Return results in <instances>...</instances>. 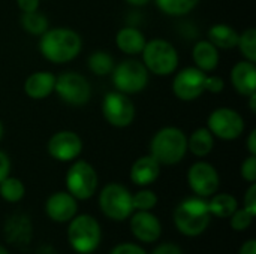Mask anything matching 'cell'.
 <instances>
[{
  "instance_id": "6da1fadb",
  "label": "cell",
  "mask_w": 256,
  "mask_h": 254,
  "mask_svg": "<svg viewBox=\"0 0 256 254\" xmlns=\"http://www.w3.org/2000/svg\"><path fill=\"white\" fill-rule=\"evenodd\" d=\"M40 36L42 37L39 40V51L48 61H52L56 64L68 63L81 52V36L72 28H48Z\"/></svg>"
},
{
  "instance_id": "7a4b0ae2",
  "label": "cell",
  "mask_w": 256,
  "mask_h": 254,
  "mask_svg": "<svg viewBox=\"0 0 256 254\" xmlns=\"http://www.w3.org/2000/svg\"><path fill=\"white\" fill-rule=\"evenodd\" d=\"M212 220L208 202L195 196L184 199L174 211V223L180 234L189 238L200 237L206 232Z\"/></svg>"
},
{
  "instance_id": "3957f363",
  "label": "cell",
  "mask_w": 256,
  "mask_h": 254,
  "mask_svg": "<svg viewBox=\"0 0 256 254\" xmlns=\"http://www.w3.org/2000/svg\"><path fill=\"white\" fill-rule=\"evenodd\" d=\"M188 153V136L178 127H164L152 139L150 156H153L159 165H177Z\"/></svg>"
},
{
  "instance_id": "277c9868",
  "label": "cell",
  "mask_w": 256,
  "mask_h": 254,
  "mask_svg": "<svg viewBox=\"0 0 256 254\" xmlns=\"http://www.w3.org/2000/svg\"><path fill=\"white\" fill-rule=\"evenodd\" d=\"M68 241L74 252L80 254L93 253L102 241V229L92 216H75L69 222Z\"/></svg>"
},
{
  "instance_id": "5b68a950",
  "label": "cell",
  "mask_w": 256,
  "mask_h": 254,
  "mask_svg": "<svg viewBox=\"0 0 256 254\" xmlns=\"http://www.w3.org/2000/svg\"><path fill=\"white\" fill-rule=\"evenodd\" d=\"M142 63L148 72L158 76L171 75L178 66V52L165 39H152L142 49Z\"/></svg>"
},
{
  "instance_id": "8992f818",
  "label": "cell",
  "mask_w": 256,
  "mask_h": 254,
  "mask_svg": "<svg viewBox=\"0 0 256 254\" xmlns=\"http://www.w3.org/2000/svg\"><path fill=\"white\" fill-rule=\"evenodd\" d=\"M99 207L108 219L116 222H124L135 211L130 192L117 183L108 184L102 189L99 195Z\"/></svg>"
},
{
  "instance_id": "52a82bcc",
  "label": "cell",
  "mask_w": 256,
  "mask_h": 254,
  "mask_svg": "<svg viewBox=\"0 0 256 254\" xmlns=\"http://www.w3.org/2000/svg\"><path fill=\"white\" fill-rule=\"evenodd\" d=\"M112 82L120 93L135 94L142 91L148 82V70L142 61L129 58L114 66Z\"/></svg>"
},
{
  "instance_id": "ba28073f",
  "label": "cell",
  "mask_w": 256,
  "mask_h": 254,
  "mask_svg": "<svg viewBox=\"0 0 256 254\" xmlns=\"http://www.w3.org/2000/svg\"><path fill=\"white\" fill-rule=\"evenodd\" d=\"M99 178L94 168L86 160H76L66 174L68 192L76 201L90 199L98 190Z\"/></svg>"
},
{
  "instance_id": "9c48e42d",
  "label": "cell",
  "mask_w": 256,
  "mask_h": 254,
  "mask_svg": "<svg viewBox=\"0 0 256 254\" xmlns=\"http://www.w3.org/2000/svg\"><path fill=\"white\" fill-rule=\"evenodd\" d=\"M54 91L60 99L74 106H82L90 100L92 88L88 81L76 72H64L56 78Z\"/></svg>"
},
{
  "instance_id": "30bf717a",
  "label": "cell",
  "mask_w": 256,
  "mask_h": 254,
  "mask_svg": "<svg viewBox=\"0 0 256 254\" xmlns=\"http://www.w3.org/2000/svg\"><path fill=\"white\" fill-rule=\"evenodd\" d=\"M207 129L213 133V136L224 141H234L244 132V120L231 108H218L210 114Z\"/></svg>"
},
{
  "instance_id": "8fae6325",
  "label": "cell",
  "mask_w": 256,
  "mask_h": 254,
  "mask_svg": "<svg viewBox=\"0 0 256 254\" xmlns=\"http://www.w3.org/2000/svg\"><path fill=\"white\" fill-rule=\"evenodd\" d=\"M102 112L105 120L114 127H128L135 118V105L128 94L111 91L102 102Z\"/></svg>"
},
{
  "instance_id": "7c38bea8",
  "label": "cell",
  "mask_w": 256,
  "mask_h": 254,
  "mask_svg": "<svg viewBox=\"0 0 256 254\" xmlns=\"http://www.w3.org/2000/svg\"><path fill=\"white\" fill-rule=\"evenodd\" d=\"M206 72L198 67L182 69L172 81V91L176 97L184 102H192L201 97L206 91Z\"/></svg>"
},
{
  "instance_id": "4fadbf2b",
  "label": "cell",
  "mask_w": 256,
  "mask_h": 254,
  "mask_svg": "<svg viewBox=\"0 0 256 254\" xmlns=\"http://www.w3.org/2000/svg\"><path fill=\"white\" fill-rule=\"evenodd\" d=\"M188 183L196 196L210 198L218 192L220 186V178L213 165L207 162H196L189 168Z\"/></svg>"
},
{
  "instance_id": "5bb4252c",
  "label": "cell",
  "mask_w": 256,
  "mask_h": 254,
  "mask_svg": "<svg viewBox=\"0 0 256 254\" xmlns=\"http://www.w3.org/2000/svg\"><path fill=\"white\" fill-rule=\"evenodd\" d=\"M46 150L48 154L58 162H72L81 154L82 141L72 130H60L50 138Z\"/></svg>"
},
{
  "instance_id": "9a60e30c",
  "label": "cell",
  "mask_w": 256,
  "mask_h": 254,
  "mask_svg": "<svg viewBox=\"0 0 256 254\" xmlns=\"http://www.w3.org/2000/svg\"><path fill=\"white\" fill-rule=\"evenodd\" d=\"M130 232L138 241L152 244L160 238L162 225L150 211H136L130 216Z\"/></svg>"
},
{
  "instance_id": "2e32d148",
  "label": "cell",
  "mask_w": 256,
  "mask_h": 254,
  "mask_svg": "<svg viewBox=\"0 0 256 254\" xmlns=\"http://www.w3.org/2000/svg\"><path fill=\"white\" fill-rule=\"evenodd\" d=\"M45 213L56 223H68L76 216L78 202L69 192H57L48 198Z\"/></svg>"
},
{
  "instance_id": "e0dca14e",
  "label": "cell",
  "mask_w": 256,
  "mask_h": 254,
  "mask_svg": "<svg viewBox=\"0 0 256 254\" xmlns=\"http://www.w3.org/2000/svg\"><path fill=\"white\" fill-rule=\"evenodd\" d=\"M160 175V165L153 156H142L130 168V180L135 186L146 187L153 184Z\"/></svg>"
},
{
  "instance_id": "ac0fdd59",
  "label": "cell",
  "mask_w": 256,
  "mask_h": 254,
  "mask_svg": "<svg viewBox=\"0 0 256 254\" xmlns=\"http://www.w3.org/2000/svg\"><path fill=\"white\" fill-rule=\"evenodd\" d=\"M231 82L242 96H250L256 93V66L246 60L238 61L231 70Z\"/></svg>"
},
{
  "instance_id": "d6986e66",
  "label": "cell",
  "mask_w": 256,
  "mask_h": 254,
  "mask_svg": "<svg viewBox=\"0 0 256 254\" xmlns=\"http://www.w3.org/2000/svg\"><path fill=\"white\" fill-rule=\"evenodd\" d=\"M54 87H56V76L51 72L42 70L27 76L24 82V93L33 100H40L48 97L54 91Z\"/></svg>"
},
{
  "instance_id": "ffe728a7",
  "label": "cell",
  "mask_w": 256,
  "mask_h": 254,
  "mask_svg": "<svg viewBox=\"0 0 256 254\" xmlns=\"http://www.w3.org/2000/svg\"><path fill=\"white\" fill-rule=\"evenodd\" d=\"M192 58L196 64L195 67L202 72H212L219 64V49L210 40H200L192 49Z\"/></svg>"
},
{
  "instance_id": "44dd1931",
  "label": "cell",
  "mask_w": 256,
  "mask_h": 254,
  "mask_svg": "<svg viewBox=\"0 0 256 254\" xmlns=\"http://www.w3.org/2000/svg\"><path fill=\"white\" fill-rule=\"evenodd\" d=\"M146 37L136 27H123L116 36V43L118 49L129 55L141 54L146 46Z\"/></svg>"
},
{
  "instance_id": "7402d4cb",
  "label": "cell",
  "mask_w": 256,
  "mask_h": 254,
  "mask_svg": "<svg viewBox=\"0 0 256 254\" xmlns=\"http://www.w3.org/2000/svg\"><path fill=\"white\" fill-rule=\"evenodd\" d=\"M8 241L16 244H26L32 238V223L26 216H12L4 226Z\"/></svg>"
},
{
  "instance_id": "603a6c76",
  "label": "cell",
  "mask_w": 256,
  "mask_h": 254,
  "mask_svg": "<svg viewBox=\"0 0 256 254\" xmlns=\"http://www.w3.org/2000/svg\"><path fill=\"white\" fill-rule=\"evenodd\" d=\"M208 40L218 49H231L237 46L238 33L230 24H214L208 30Z\"/></svg>"
},
{
  "instance_id": "cb8c5ba5",
  "label": "cell",
  "mask_w": 256,
  "mask_h": 254,
  "mask_svg": "<svg viewBox=\"0 0 256 254\" xmlns=\"http://www.w3.org/2000/svg\"><path fill=\"white\" fill-rule=\"evenodd\" d=\"M214 147V136L207 127H200L188 138V150L196 157H206Z\"/></svg>"
},
{
  "instance_id": "d4e9b609",
  "label": "cell",
  "mask_w": 256,
  "mask_h": 254,
  "mask_svg": "<svg viewBox=\"0 0 256 254\" xmlns=\"http://www.w3.org/2000/svg\"><path fill=\"white\" fill-rule=\"evenodd\" d=\"M238 208V202L232 195L228 193H219L213 195V198L208 202L210 214L219 219H230L236 210Z\"/></svg>"
},
{
  "instance_id": "484cf974",
  "label": "cell",
  "mask_w": 256,
  "mask_h": 254,
  "mask_svg": "<svg viewBox=\"0 0 256 254\" xmlns=\"http://www.w3.org/2000/svg\"><path fill=\"white\" fill-rule=\"evenodd\" d=\"M200 0H156L158 7L170 16H183L194 10Z\"/></svg>"
},
{
  "instance_id": "4316f807",
  "label": "cell",
  "mask_w": 256,
  "mask_h": 254,
  "mask_svg": "<svg viewBox=\"0 0 256 254\" xmlns=\"http://www.w3.org/2000/svg\"><path fill=\"white\" fill-rule=\"evenodd\" d=\"M26 195V187L21 183V180L14 178V177H6L0 183V196L9 204H16L20 202Z\"/></svg>"
},
{
  "instance_id": "83f0119b",
  "label": "cell",
  "mask_w": 256,
  "mask_h": 254,
  "mask_svg": "<svg viewBox=\"0 0 256 254\" xmlns=\"http://www.w3.org/2000/svg\"><path fill=\"white\" fill-rule=\"evenodd\" d=\"M21 25L26 31L32 33V34H44L50 24H48V18L38 12V10H33V12H22V16H21Z\"/></svg>"
},
{
  "instance_id": "f1b7e54d",
  "label": "cell",
  "mask_w": 256,
  "mask_h": 254,
  "mask_svg": "<svg viewBox=\"0 0 256 254\" xmlns=\"http://www.w3.org/2000/svg\"><path fill=\"white\" fill-rule=\"evenodd\" d=\"M90 70L98 76H105L114 69V58L105 51H94L87 61Z\"/></svg>"
},
{
  "instance_id": "f546056e",
  "label": "cell",
  "mask_w": 256,
  "mask_h": 254,
  "mask_svg": "<svg viewBox=\"0 0 256 254\" xmlns=\"http://www.w3.org/2000/svg\"><path fill=\"white\" fill-rule=\"evenodd\" d=\"M237 46L240 48L242 55L255 63L256 61V30L255 28H248L242 34H238V42Z\"/></svg>"
},
{
  "instance_id": "4dcf8cb0",
  "label": "cell",
  "mask_w": 256,
  "mask_h": 254,
  "mask_svg": "<svg viewBox=\"0 0 256 254\" xmlns=\"http://www.w3.org/2000/svg\"><path fill=\"white\" fill-rule=\"evenodd\" d=\"M158 204V196L154 192L148 190V189H144V190H140L136 195H132V205H134V210H138V211H152Z\"/></svg>"
},
{
  "instance_id": "1f68e13d",
  "label": "cell",
  "mask_w": 256,
  "mask_h": 254,
  "mask_svg": "<svg viewBox=\"0 0 256 254\" xmlns=\"http://www.w3.org/2000/svg\"><path fill=\"white\" fill-rule=\"evenodd\" d=\"M254 219H255V217H254L249 211H246L244 208H242V210L237 208L236 213L230 217V225H231V228H232L234 231L243 232V231H246V229L250 228Z\"/></svg>"
},
{
  "instance_id": "d6a6232c",
  "label": "cell",
  "mask_w": 256,
  "mask_h": 254,
  "mask_svg": "<svg viewBox=\"0 0 256 254\" xmlns=\"http://www.w3.org/2000/svg\"><path fill=\"white\" fill-rule=\"evenodd\" d=\"M242 177L243 180H246L248 183H255L256 181V156L250 154L243 163H242Z\"/></svg>"
},
{
  "instance_id": "836d02e7",
  "label": "cell",
  "mask_w": 256,
  "mask_h": 254,
  "mask_svg": "<svg viewBox=\"0 0 256 254\" xmlns=\"http://www.w3.org/2000/svg\"><path fill=\"white\" fill-rule=\"evenodd\" d=\"M244 210L249 211L254 217H256V184L252 183L248 192L244 193Z\"/></svg>"
},
{
  "instance_id": "e575fe53",
  "label": "cell",
  "mask_w": 256,
  "mask_h": 254,
  "mask_svg": "<svg viewBox=\"0 0 256 254\" xmlns=\"http://www.w3.org/2000/svg\"><path fill=\"white\" fill-rule=\"evenodd\" d=\"M111 254H147L146 250L136 244H132V243H123V244H118L112 249Z\"/></svg>"
},
{
  "instance_id": "d590c367",
  "label": "cell",
  "mask_w": 256,
  "mask_h": 254,
  "mask_svg": "<svg viewBox=\"0 0 256 254\" xmlns=\"http://www.w3.org/2000/svg\"><path fill=\"white\" fill-rule=\"evenodd\" d=\"M206 91L210 93H220L225 88V82L219 76H206Z\"/></svg>"
},
{
  "instance_id": "8d00e7d4",
  "label": "cell",
  "mask_w": 256,
  "mask_h": 254,
  "mask_svg": "<svg viewBox=\"0 0 256 254\" xmlns=\"http://www.w3.org/2000/svg\"><path fill=\"white\" fill-rule=\"evenodd\" d=\"M152 254H183V252L177 244L165 243V244H160L159 247H156Z\"/></svg>"
},
{
  "instance_id": "74e56055",
  "label": "cell",
  "mask_w": 256,
  "mask_h": 254,
  "mask_svg": "<svg viewBox=\"0 0 256 254\" xmlns=\"http://www.w3.org/2000/svg\"><path fill=\"white\" fill-rule=\"evenodd\" d=\"M9 172H10V160L9 157L6 156V153H3L0 150V183L9 177Z\"/></svg>"
},
{
  "instance_id": "f35d334b",
  "label": "cell",
  "mask_w": 256,
  "mask_h": 254,
  "mask_svg": "<svg viewBox=\"0 0 256 254\" xmlns=\"http://www.w3.org/2000/svg\"><path fill=\"white\" fill-rule=\"evenodd\" d=\"M18 7L22 12H33L39 7V0H16Z\"/></svg>"
},
{
  "instance_id": "ab89813d",
  "label": "cell",
  "mask_w": 256,
  "mask_h": 254,
  "mask_svg": "<svg viewBox=\"0 0 256 254\" xmlns=\"http://www.w3.org/2000/svg\"><path fill=\"white\" fill-rule=\"evenodd\" d=\"M238 254H256L255 240H249V241H246V243L242 246V249H240Z\"/></svg>"
},
{
  "instance_id": "60d3db41",
  "label": "cell",
  "mask_w": 256,
  "mask_h": 254,
  "mask_svg": "<svg viewBox=\"0 0 256 254\" xmlns=\"http://www.w3.org/2000/svg\"><path fill=\"white\" fill-rule=\"evenodd\" d=\"M248 150L250 154L256 156V130H252L248 138Z\"/></svg>"
},
{
  "instance_id": "b9f144b4",
  "label": "cell",
  "mask_w": 256,
  "mask_h": 254,
  "mask_svg": "<svg viewBox=\"0 0 256 254\" xmlns=\"http://www.w3.org/2000/svg\"><path fill=\"white\" fill-rule=\"evenodd\" d=\"M129 4H134V6H144V4H147L150 0H126Z\"/></svg>"
},
{
  "instance_id": "7bdbcfd3",
  "label": "cell",
  "mask_w": 256,
  "mask_h": 254,
  "mask_svg": "<svg viewBox=\"0 0 256 254\" xmlns=\"http://www.w3.org/2000/svg\"><path fill=\"white\" fill-rule=\"evenodd\" d=\"M249 99H250V111H252V112H256V93L250 94Z\"/></svg>"
},
{
  "instance_id": "ee69618b",
  "label": "cell",
  "mask_w": 256,
  "mask_h": 254,
  "mask_svg": "<svg viewBox=\"0 0 256 254\" xmlns=\"http://www.w3.org/2000/svg\"><path fill=\"white\" fill-rule=\"evenodd\" d=\"M3 132H4V129H3V123L0 121V141H2V138H3Z\"/></svg>"
},
{
  "instance_id": "f6af8a7d",
  "label": "cell",
  "mask_w": 256,
  "mask_h": 254,
  "mask_svg": "<svg viewBox=\"0 0 256 254\" xmlns=\"http://www.w3.org/2000/svg\"><path fill=\"white\" fill-rule=\"evenodd\" d=\"M0 254H9V252H8L3 246H0Z\"/></svg>"
}]
</instances>
